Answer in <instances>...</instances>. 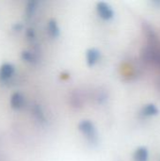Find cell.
I'll return each instance as SVG.
<instances>
[{
	"label": "cell",
	"instance_id": "cell-1",
	"mask_svg": "<svg viewBox=\"0 0 160 161\" xmlns=\"http://www.w3.org/2000/svg\"><path fill=\"white\" fill-rule=\"evenodd\" d=\"M78 129L82 135L87 139V141L91 144H96L98 142V133L92 124L89 120H83L78 124Z\"/></svg>",
	"mask_w": 160,
	"mask_h": 161
},
{
	"label": "cell",
	"instance_id": "cell-2",
	"mask_svg": "<svg viewBox=\"0 0 160 161\" xmlns=\"http://www.w3.org/2000/svg\"><path fill=\"white\" fill-rule=\"evenodd\" d=\"M96 9L98 15L104 20H110L114 16V10L106 2H99L96 5Z\"/></svg>",
	"mask_w": 160,
	"mask_h": 161
},
{
	"label": "cell",
	"instance_id": "cell-3",
	"mask_svg": "<svg viewBox=\"0 0 160 161\" xmlns=\"http://www.w3.org/2000/svg\"><path fill=\"white\" fill-rule=\"evenodd\" d=\"M86 59H87V63L89 66H93L95 65L98 60L100 59V52L95 49V48H91L87 51L86 54Z\"/></svg>",
	"mask_w": 160,
	"mask_h": 161
},
{
	"label": "cell",
	"instance_id": "cell-4",
	"mask_svg": "<svg viewBox=\"0 0 160 161\" xmlns=\"http://www.w3.org/2000/svg\"><path fill=\"white\" fill-rule=\"evenodd\" d=\"M149 158V151L146 147H139L134 153V160L135 161H148Z\"/></svg>",
	"mask_w": 160,
	"mask_h": 161
},
{
	"label": "cell",
	"instance_id": "cell-5",
	"mask_svg": "<svg viewBox=\"0 0 160 161\" xmlns=\"http://www.w3.org/2000/svg\"><path fill=\"white\" fill-rule=\"evenodd\" d=\"M159 112L158 108H157L156 105L154 104H148L146 106L143 107L142 108V115L143 116H146V117H150V116H155V115H157Z\"/></svg>",
	"mask_w": 160,
	"mask_h": 161
},
{
	"label": "cell",
	"instance_id": "cell-6",
	"mask_svg": "<svg viewBox=\"0 0 160 161\" xmlns=\"http://www.w3.org/2000/svg\"><path fill=\"white\" fill-rule=\"evenodd\" d=\"M13 73V67L9 64H5L4 66H2L1 70H0V78L6 79L8 77H9Z\"/></svg>",
	"mask_w": 160,
	"mask_h": 161
},
{
	"label": "cell",
	"instance_id": "cell-7",
	"mask_svg": "<svg viewBox=\"0 0 160 161\" xmlns=\"http://www.w3.org/2000/svg\"><path fill=\"white\" fill-rule=\"evenodd\" d=\"M48 29H49V33L52 37H57L59 34V29L58 26L57 25V23L54 20H51L48 24Z\"/></svg>",
	"mask_w": 160,
	"mask_h": 161
},
{
	"label": "cell",
	"instance_id": "cell-8",
	"mask_svg": "<svg viewBox=\"0 0 160 161\" xmlns=\"http://www.w3.org/2000/svg\"><path fill=\"white\" fill-rule=\"evenodd\" d=\"M23 101H24L23 97H22L20 94H18V93L14 94V95L12 96V98H11V104H12L13 107H15V108L20 107V106L23 104Z\"/></svg>",
	"mask_w": 160,
	"mask_h": 161
}]
</instances>
